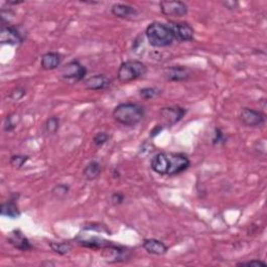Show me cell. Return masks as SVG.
I'll list each match as a JSON object with an SVG mask.
<instances>
[{"label":"cell","mask_w":267,"mask_h":267,"mask_svg":"<svg viewBox=\"0 0 267 267\" xmlns=\"http://www.w3.org/2000/svg\"><path fill=\"white\" fill-rule=\"evenodd\" d=\"M190 160L184 154L159 153L153 157L151 162L152 169L160 175H177L190 166Z\"/></svg>","instance_id":"1"},{"label":"cell","mask_w":267,"mask_h":267,"mask_svg":"<svg viewBox=\"0 0 267 267\" xmlns=\"http://www.w3.org/2000/svg\"><path fill=\"white\" fill-rule=\"evenodd\" d=\"M145 116V110L142 106L134 102H123L113 110L114 119L126 126H135L142 121Z\"/></svg>","instance_id":"2"},{"label":"cell","mask_w":267,"mask_h":267,"mask_svg":"<svg viewBox=\"0 0 267 267\" xmlns=\"http://www.w3.org/2000/svg\"><path fill=\"white\" fill-rule=\"evenodd\" d=\"M145 37L150 45L155 48L170 46L175 41L169 25L162 22H153L148 25L145 29Z\"/></svg>","instance_id":"3"},{"label":"cell","mask_w":267,"mask_h":267,"mask_svg":"<svg viewBox=\"0 0 267 267\" xmlns=\"http://www.w3.org/2000/svg\"><path fill=\"white\" fill-rule=\"evenodd\" d=\"M147 73V67L144 63L130 60L123 62L117 71V79L122 84H127L132 81H136Z\"/></svg>","instance_id":"4"},{"label":"cell","mask_w":267,"mask_h":267,"mask_svg":"<svg viewBox=\"0 0 267 267\" xmlns=\"http://www.w3.org/2000/svg\"><path fill=\"white\" fill-rule=\"evenodd\" d=\"M186 113L187 110L179 106L162 108L160 110V117L163 122V126H172L177 122H180L185 117Z\"/></svg>","instance_id":"5"},{"label":"cell","mask_w":267,"mask_h":267,"mask_svg":"<svg viewBox=\"0 0 267 267\" xmlns=\"http://www.w3.org/2000/svg\"><path fill=\"white\" fill-rule=\"evenodd\" d=\"M87 74V69L79 61H71L64 65L60 70V76L64 80L81 82Z\"/></svg>","instance_id":"6"},{"label":"cell","mask_w":267,"mask_h":267,"mask_svg":"<svg viewBox=\"0 0 267 267\" xmlns=\"http://www.w3.org/2000/svg\"><path fill=\"white\" fill-rule=\"evenodd\" d=\"M103 257L105 260L109 263H117V262H124L129 259L130 250L126 247L110 244L109 246L103 248Z\"/></svg>","instance_id":"7"},{"label":"cell","mask_w":267,"mask_h":267,"mask_svg":"<svg viewBox=\"0 0 267 267\" xmlns=\"http://www.w3.org/2000/svg\"><path fill=\"white\" fill-rule=\"evenodd\" d=\"M160 9L163 15L171 18H182L188 14V7L183 2H161Z\"/></svg>","instance_id":"8"},{"label":"cell","mask_w":267,"mask_h":267,"mask_svg":"<svg viewBox=\"0 0 267 267\" xmlns=\"http://www.w3.org/2000/svg\"><path fill=\"white\" fill-rule=\"evenodd\" d=\"M175 41L190 42L194 39V31L187 22H171L168 23Z\"/></svg>","instance_id":"9"},{"label":"cell","mask_w":267,"mask_h":267,"mask_svg":"<svg viewBox=\"0 0 267 267\" xmlns=\"http://www.w3.org/2000/svg\"><path fill=\"white\" fill-rule=\"evenodd\" d=\"M239 117L241 122L248 127H259L265 123V115L250 108H243Z\"/></svg>","instance_id":"10"},{"label":"cell","mask_w":267,"mask_h":267,"mask_svg":"<svg viewBox=\"0 0 267 267\" xmlns=\"http://www.w3.org/2000/svg\"><path fill=\"white\" fill-rule=\"evenodd\" d=\"M24 42L23 35L16 27L12 25L3 26L0 31V43L7 44V45H20Z\"/></svg>","instance_id":"11"},{"label":"cell","mask_w":267,"mask_h":267,"mask_svg":"<svg viewBox=\"0 0 267 267\" xmlns=\"http://www.w3.org/2000/svg\"><path fill=\"white\" fill-rule=\"evenodd\" d=\"M164 77L170 82H185L192 77V71L186 66H170L164 70Z\"/></svg>","instance_id":"12"},{"label":"cell","mask_w":267,"mask_h":267,"mask_svg":"<svg viewBox=\"0 0 267 267\" xmlns=\"http://www.w3.org/2000/svg\"><path fill=\"white\" fill-rule=\"evenodd\" d=\"M8 242L15 248L22 251H26L33 248V245L27 239V237L20 230H14L8 236Z\"/></svg>","instance_id":"13"},{"label":"cell","mask_w":267,"mask_h":267,"mask_svg":"<svg viewBox=\"0 0 267 267\" xmlns=\"http://www.w3.org/2000/svg\"><path fill=\"white\" fill-rule=\"evenodd\" d=\"M111 80L103 74H96V76L90 77L84 82V86L87 90L99 91L105 90L111 86Z\"/></svg>","instance_id":"14"},{"label":"cell","mask_w":267,"mask_h":267,"mask_svg":"<svg viewBox=\"0 0 267 267\" xmlns=\"http://www.w3.org/2000/svg\"><path fill=\"white\" fill-rule=\"evenodd\" d=\"M77 241L80 245L84 247H89V248H94V249H103L105 247L109 246L112 244V241H108L100 237L96 236H89V237H78Z\"/></svg>","instance_id":"15"},{"label":"cell","mask_w":267,"mask_h":267,"mask_svg":"<svg viewBox=\"0 0 267 267\" xmlns=\"http://www.w3.org/2000/svg\"><path fill=\"white\" fill-rule=\"evenodd\" d=\"M143 248L148 254L155 256H163L168 251V247L165 245L164 242L155 238L145 239L143 241Z\"/></svg>","instance_id":"16"},{"label":"cell","mask_w":267,"mask_h":267,"mask_svg":"<svg viewBox=\"0 0 267 267\" xmlns=\"http://www.w3.org/2000/svg\"><path fill=\"white\" fill-rule=\"evenodd\" d=\"M62 55L58 52H47L42 55L41 58V67L44 70H54L60 67L62 63Z\"/></svg>","instance_id":"17"},{"label":"cell","mask_w":267,"mask_h":267,"mask_svg":"<svg viewBox=\"0 0 267 267\" xmlns=\"http://www.w3.org/2000/svg\"><path fill=\"white\" fill-rule=\"evenodd\" d=\"M112 14L115 17L120 18V19H127L130 17H136L138 15V11L128 5L124 4H117L114 5L111 9Z\"/></svg>","instance_id":"18"},{"label":"cell","mask_w":267,"mask_h":267,"mask_svg":"<svg viewBox=\"0 0 267 267\" xmlns=\"http://www.w3.org/2000/svg\"><path fill=\"white\" fill-rule=\"evenodd\" d=\"M100 173H101V165L100 163H98L95 160L89 162L83 170V175L88 181L96 180L100 175Z\"/></svg>","instance_id":"19"},{"label":"cell","mask_w":267,"mask_h":267,"mask_svg":"<svg viewBox=\"0 0 267 267\" xmlns=\"http://www.w3.org/2000/svg\"><path fill=\"white\" fill-rule=\"evenodd\" d=\"M0 214H2V216L4 217L16 219L20 216V211L18 209L17 204L15 203L14 199H11L2 205V208H0Z\"/></svg>","instance_id":"20"},{"label":"cell","mask_w":267,"mask_h":267,"mask_svg":"<svg viewBox=\"0 0 267 267\" xmlns=\"http://www.w3.org/2000/svg\"><path fill=\"white\" fill-rule=\"evenodd\" d=\"M49 246L55 254L61 256L67 255L72 250V245L69 242H50Z\"/></svg>","instance_id":"21"},{"label":"cell","mask_w":267,"mask_h":267,"mask_svg":"<svg viewBox=\"0 0 267 267\" xmlns=\"http://www.w3.org/2000/svg\"><path fill=\"white\" fill-rule=\"evenodd\" d=\"M58 127H60V119L56 116L48 118L47 121L45 122V130L49 135H54Z\"/></svg>","instance_id":"22"},{"label":"cell","mask_w":267,"mask_h":267,"mask_svg":"<svg viewBox=\"0 0 267 267\" xmlns=\"http://www.w3.org/2000/svg\"><path fill=\"white\" fill-rule=\"evenodd\" d=\"M161 94V90L158 88H154V87H147V88H143L140 90V95L142 98L146 99V100H150V99H154L156 97H158Z\"/></svg>","instance_id":"23"},{"label":"cell","mask_w":267,"mask_h":267,"mask_svg":"<svg viewBox=\"0 0 267 267\" xmlns=\"http://www.w3.org/2000/svg\"><path fill=\"white\" fill-rule=\"evenodd\" d=\"M70 191V187L66 184H60V185H56L53 189H52V194L53 196H55L58 199H63L65 198Z\"/></svg>","instance_id":"24"},{"label":"cell","mask_w":267,"mask_h":267,"mask_svg":"<svg viewBox=\"0 0 267 267\" xmlns=\"http://www.w3.org/2000/svg\"><path fill=\"white\" fill-rule=\"evenodd\" d=\"M29 157L24 155H15L10 159V164L15 169H20L25 163L28 161Z\"/></svg>","instance_id":"25"},{"label":"cell","mask_w":267,"mask_h":267,"mask_svg":"<svg viewBox=\"0 0 267 267\" xmlns=\"http://www.w3.org/2000/svg\"><path fill=\"white\" fill-rule=\"evenodd\" d=\"M20 118L18 115H9L5 120V130L10 132L16 128Z\"/></svg>","instance_id":"26"},{"label":"cell","mask_w":267,"mask_h":267,"mask_svg":"<svg viewBox=\"0 0 267 267\" xmlns=\"http://www.w3.org/2000/svg\"><path fill=\"white\" fill-rule=\"evenodd\" d=\"M212 143L213 145L215 146H218V145H224L227 143V138L225 136L224 131H222L220 128H215V131H214V136H213V139H212Z\"/></svg>","instance_id":"27"},{"label":"cell","mask_w":267,"mask_h":267,"mask_svg":"<svg viewBox=\"0 0 267 267\" xmlns=\"http://www.w3.org/2000/svg\"><path fill=\"white\" fill-rule=\"evenodd\" d=\"M109 139H110V136L108 135L107 132L100 131V132H97L96 135L94 136V138H93V144L95 146H97V147H100L103 144H106Z\"/></svg>","instance_id":"28"},{"label":"cell","mask_w":267,"mask_h":267,"mask_svg":"<svg viewBox=\"0 0 267 267\" xmlns=\"http://www.w3.org/2000/svg\"><path fill=\"white\" fill-rule=\"evenodd\" d=\"M25 94H26L25 89H23L21 87H17V88H15L14 90L11 92L10 98L13 99V100H15V101H18V100L22 99Z\"/></svg>","instance_id":"29"},{"label":"cell","mask_w":267,"mask_h":267,"mask_svg":"<svg viewBox=\"0 0 267 267\" xmlns=\"http://www.w3.org/2000/svg\"><path fill=\"white\" fill-rule=\"evenodd\" d=\"M124 202V195L121 193V192H115V193L112 194L111 196V203L114 206H119Z\"/></svg>","instance_id":"30"},{"label":"cell","mask_w":267,"mask_h":267,"mask_svg":"<svg viewBox=\"0 0 267 267\" xmlns=\"http://www.w3.org/2000/svg\"><path fill=\"white\" fill-rule=\"evenodd\" d=\"M237 266H251V267H260V266H266V263L261 260H251L248 262H241L237 263Z\"/></svg>","instance_id":"31"},{"label":"cell","mask_w":267,"mask_h":267,"mask_svg":"<svg viewBox=\"0 0 267 267\" xmlns=\"http://www.w3.org/2000/svg\"><path fill=\"white\" fill-rule=\"evenodd\" d=\"M224 7H226L228 10H235L239 7V4L237 2H226V3H222Z\"/></svg>","instance_id":"32"},{"label":"cell","mask_w":267,"mask_h":267,"mask_svg":"<svg viewBox=\"0 0 267 267\" xmlns=\"http://www.w3.org/2000/svg\"><path fill=\"white\" fill-rule=\"evenodd\" d=\"M162 129H163V125H158V126H156V128L151 132V134H152V136L155 137L156 135H158V134H159Z\"/></svg>","instance_id":"33"},{"label":"cell","mask_w":267,"mask_h":267,"mask_svg":"<svg viewBox=\"0 0 267 267\" xmlns=\"http://www.w3.org/2000/svg\"><path fill=\"white\" fill-rule=\"evenodd\" d=\"M21 4H23L22 0H19V2H7V5H9V6H18Z\"/></svg>","instance_id":"34"}]
</instances>
